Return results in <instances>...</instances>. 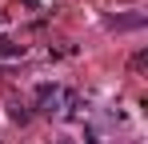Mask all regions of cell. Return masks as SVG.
<instances>
[{
  "instance_id": "cell-6",
  "label": "cell",
  "mask_w": 148,
  "mask_h": 144,
  "mask_svg": "<svg viewBox=\"0 0 148 144\" xmlns=\"http://www.w3.org/2000/svg\"><path fill=\"white\" fill-rule=\"evenodd\" d=\"M60 144H68V140H60Z\"/></svg>"
},
{
  "instance_id": "cell-2",
  "label": "cell",
  "mask_w": 148,
  "mask_h": 144,
  "mask_svg": "<svg viewBox=\"0 0 148 144\" xmlns=\"http://www.w3.org/2000/svg\"><path fill=\"white\" fill-rule=\"evenodd\" d=\"M140 24H144V16H140V12H132V16H112L108 28H140Z\"/></svg>"
},
{
  "instance_id": "cell-5",
  "label": "cell",
  "mask_w": 148,
  "mask_h": 144,
  "mask_svg": "<svg viewBox=\"0 0 148 144\" xmlns=\"http://www.w3.org/2000/svg\"><path fill=\"white\" fill-rule=\"evenodd\" d=\"M88 144H100V140H96V136H92V140H88Z\"/></svg>"
},
{
  "instance_id": "cell-3",
  "label": "cell",
  "mask_w": 148,
  "mask_h": 144,
  "mask_svg": "<svg viewBox=\"0 0 148 144\" xmlns=\"http://www.w3.org/2000/svg\"><path fill=\"white\" fill-rule=\"evenodd\" d=\"M0 56H4V60H16V56H24V44H16V40H4V36H0Z\"/></svg>"
},
{
  "instance_id": "cell-1",
  "label": "cell",
  "mask_w": 148,
  "mask_h": 144,
  "mask_svg": "<svg viewBox=\"0 0 148 144\" xmlns=\"http://www.w3.org/2000/svg\"><path fill=\"white\" fill-rule=\"evenodd\" d=\"M36 108H40V112H60V108H64V88H60V84H36Z\"/></svg>"
},
{
  "instance_id": "cell-4",
  "label": "cell",
  "mask_w": 148,
  "mask_h": 144,
  "mask_svg": "<svg viewBox=\"0 0 148 144\" xmlns=\"http://www.w3.org/2000/svg\"><path fill=\"white\" fill-rule=\"evenodd\" d=\"M8 116L16 120V124H28V120H32V112H28L24 104H12V108H8Z\"/></svg>"
}]
</instances>
